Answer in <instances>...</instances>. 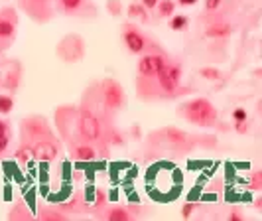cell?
<instances>
[{"label": "cell", "instance_id": "cell-30", "mask_svg": "<svg viewBox=\"0 0 262 221\" xmlns=\"http://www.w3.org/2000/svg\"><path fill=\"white\" fill-rule=\"evenodd\" d=\"M108 10H111L113 14H120L122 6H120V4H117V0H108Z\"/></svg>", "mask_w": 262, "mask_h": 221}, {"label": "cell", "instance_id": "cell-9", "mask_svg": "<svg viewBox=\"0 0 262 221\" xmlns=\"http://www.w3.org/2000/svg\"><path fill=\"white\" fill-rule=\"evenodd\" d=\"M16 38V18L14 10H2L0 12V48H10Z\"/></svg>", "mask_w": 262, "mask_h": 221}, {"label": "cell", "instance_id": "cell-29", "mask_svg": "<svg viewBox=\"0 0 262 221\" xmlns=\"http://www.w3.org/2000/svg\"><path fill=\"white\" fill-rule=\"evenodd\" d=\"M235 130L238 134H247L249 132V120H241V123H235Z\"/></svg>", "mask_w": 262, "mask_h": 221}, {"label": "cell", "instance_id": "cell-1", "mask_svg": "<svg viewBox=\"0 0 262 221\" xmlns=\"http://www.w3.org/2000/svg\"><path fill=\"white\" fill-rule=\"evenodd\" d=\"M22 134H24V140L32 152H34V160L39 162H52L59 156L61 152V146L59 140L53 136L50 129H48V123L39 117H32L22 123Z\"/></svg>", "mask_w": 262, "mask_h": 221}, {"label": "cell", "instance_id": "cell-23", "mask_svg": "<svg viewBox=\"0 0 262 221\" xmlns=\"http://www.w3.org/2000/svg\"><path fill=\"white\" fill-rule=\"evenodd\" d=\"M262 188V172L256 170L250 174V182H249V190H260Z\"/></svg>", "mask_w": 262, "mask_h": 221}, {"label": "cell", "instance_id": "cell-5", "mask_svg": "<svg viewBox=\"0 0 262 221\" xmlns=\"http://www.w3.org/2000/svg\"><path fill=\"white\" fill-rule=\"evenodd\" d=\"M77 132L79 138L85 140V143H95L101 138V132H103V125L101 120L95 117L91 109H81L77 117Z\"/></svg>", "mask_w": 262, "mask_h": 221}, {"label": "cell", "instance_id": "cell-4", "mask_svg": "<svg viewBox=\"0 0 262 221\" xmlns=\"http://www.w3.org/2000/svg\"><path fill=\"white\" fill-rule=\"evenodd\" d=\"M101 101H103V107H106L111 113L115 111H120L124 105H126V93H124V87L115 81V79L106 77L101 81Z\"/></svg>", "mask_w": 262, "mask_h": 221}, {"label": "cell", "instance_id": "cell-8", "mask_svg": "<svg viewBox=\"0 0 262 221\" xmlns=\"http://www.w3.org/2000/svg\"><path fill=\"white\" fill-rule=\"evenodd\" d=\"M168 62L170 59L164 53H158V52L146 53V55H142L138 59V75H140V79L154 77V75H158L164 69V65L168 64Z\"/></svg>", "mask_w": 262, "mask_h": 221}, {"label": "cell", "instance_id": "cell-18", "mask_svg": "<svg viewBox=\"0 0 262 221\" xmlns=\"http://www.w3.org/2000/svg\"><path fill=\"white\" fill-rule=\"evenodd\" d=\"M156 8L160 18H168V16H173V12H176V2L173 0H158Z\"/></svg>", "mask_w": 262, "mask_h": 221}, {"label": "cell", "instance_id": "cell-11", "mask_svg": "<svg viewBox=\"0 0 262 221\" xmlns=\"http://www.w3.org/2000/svg\"><path fill=\"white\" fill-rule=\"evenodd\" d=\"M69 154L73 160H79V162H93L97 160V150L91 143H85V140H69Z\"/></svg>", "mask_w": 262, "mask_h": 221}, {"label": "cell", "instance_id": "cell-19", "mask_svg": "<svg viewBox=\"0 0 262 221\" xmlns=\"http://www.w3.org/2000/svg\"><path fill=\"white\" fill-rule=\"evenodd\" d=\"M187 26H189V18H187V16H184V14L171 16V20H170L171 30H176V32H184Z\"/></svg>", "mask_w": 262, "mask_h": 221}, {"label": "cell", "instance_id": "cell-6", "mask_svg": "<svg viewBox=\"0 0 262 221\" xmlns=\"http://www.w3.org/2000/svg\"><path fill=\"white\" fill-rule=\"evenodd\" d=\"M156 138H158V143H162V146H166V148H170V150H178V152H187L189 146H191L189 134L180 129H173V127H168V129L160 130L156 134Z\"/></svg>", "mask_w": 262, "mask_h": 221}, {"label": "cell", "instance_id": "cell-20", "mask_svg": "<svg viewBox=\"0 0 262 221\" xmlns=\"http://www.w3.org/2000/svg\"><path fill=\"white\" fill-rule=\"evenodd\" d=\"M38 217L41 221H48V219H52V221H63L67 217L66 213H61V211H55V209H41L38 213Z\"/></svg>", "mask_w": 262, "mask_h": 221}, {"label": "cell", "instance_id": "cell-2", "mask_svg": "<svg viewBox=\"0 0 262 221\" xmlns=\"http://www.w3.org/2000/svg\"><path fill=\"white\" fill-rule=\"evenodd\" d=\"M178 117L195 127H213L217 123V109L209 99L197 97L178 107Z\"/></svg>", "mask_w": 262, "mask_h": 221}, {"label": "cell", "instance_id": "cell-15", "mask_svg": "<svg viewBox=\"0 0 262 221\" xmlns=\"http://www.w3.org/2000/svg\"><path fill=\"white\" fill-rule=\"evenodd\" d=\"M103 219L108 221H130L132 219V213L126 208H120V206H115V208H108L101 213Z\"/></svg>", "mask_w": 262, "mask_h": 221}, {"label": "cell", "instance_id": "cell-22", "mask_svg": "<svg viewBox=\"0 0 262 221\" xmlns=\"http://www.w3.org/2000/svg\"><path fill=\"white\" fill-rule=\"evenodd\" d=\"M14 109L12 95H0V115H8Z\"/></svg>", "mask_w": 262, "mask_h": 221}, {"label": "cell", "instance_id": "cell-24", "mask_svg": "<svg viewBox=\"0 0 262 221\" xmlns=\"http://www.w3.org/2000/svg\"><path fill=\"white\" fill-rule=\"evenodd\" d=\"M108 197H106V192L103 188H97V197H95V208H105Z\"/></svg>", "mask_w": 262, "mask_h": 221}, {"label": "cell", "instance_id": "cell-28", "mask_svg": "<svg viewBox=\"0 0 262 221\" xmlns=\"http://www.w3.org/2000/svg\"><path fill=\"white\" fill-rule=\"evenodd\" d=\"M221 4H223V0H205V10L207 12H215V10L221 8Z\"/></svg>", "mask_w": 262, "mask_h": 221}, {"label": "cell", "instance_id": "cell-33", "mask_svg": "<svg viewBox=\"0 0 262 221\" xmlns=\"http://www.w3.org/2000/svg\"><path fill=\"white\" fill-rule=\"evenodd\" d=\"M0 132H10V123L0 118Z\"/></svg>", "mask_w": 262, "mask_h": 221}, {"label": "cell", "instance_id": "cell-14", "mask_svg": "<svg viewBox=\"0 0 262 221\" xmlns=\"http://www.w3.org/2000/svg\"><path fill=\"white\" fill-rule=\"evenodd\" d=\"M233 32H235V28L231 26V24H227V22H215V24L207 26L205 36L213 39H223V38L233 36Z\"/></svg>", "mask_w": 262, "mask_h": 221}, {"label": "cell", "instance_id": "cell-31", "mask_svg": "<svg viewBox=\"0 0 262 221\" xmlns=\"http://www.w3.org/2000/svg\"><path fill=\"white\" fill-rule=\"evenodd\" d=\"M229 219H231V221H243L245 217H243V213H241L238 209H233V211L229 213Z\"/></svg>", "mask_w": 262, "mask_h": 221}, {"label": "cell", "instance_id": "cell-35", "mask_svg": "<svg viewBox=\"0 0 262 221\" xmlns=\"http://www.w3.org/2000/svg\"><path fill=\"white\" fill-rule=\"evenodd\" d=\"M73 178H75V180H81V172H79V170L73 172Z\"/></svg>", "mask_w": 262, "mask_h": 221}, {"label": "cell", "instance_id": "cell-32", "mask_svg": "<svg viewBox=\"0 0 262 221\" xmlns=\"http://www.w3.org/2000/svg\"><path fill=\"white\" fill-rule=\"evenodd\" d=\"M140 4L144 6L146 10H152V8H156L158 0H140Z\"/></svg>", "mask_w": 262, "mask_h": 221}, {"label": "cell", "instance_id": "cell-3", "mask_svg": "<svg viewBox=\"0 0 262 221\" xmlns=\"http://www.w3.org/2000/svg\"><path fill=\"white\" fill-rule=\"evenodd\" d=\"M156 81V91L162 93V97H173L178 89H180V79H182V65L180 64H168L164 65V69L154 75V77H148Z\"/></svg>", "mask_w": 262, "mask_h": 221}, {"label": "cell", "instance_id": "cell-16", "mask_svg": "<svg viewBox=\"0 0 262 221\" xmlns=\"http://www.w3.org/2000/svg\"><path fill=\"white\" fill-rule=\"evenodd\" d=\"M14 158H16V162H18L22 168H28V166L34 162V152H32V148H30L26 143H22L18 148H16Z\"/></svg>", "mask_w": 262, "mask_h": 221}, {"label": "cell", "instance_id": "cell-17", "mask_svg": "<svg viewBox=\"0 0 262 221\" xmlns=\"http://www.w3.org/2000/svg\"><path fill=\"white\" fill-rule=\"evenodd\" d=\"M128 16L130 20H138V22H148V12L140 2H132L128 6Z\"/></svg>", "mask_w": 262, "mask_h": 221}, {"label": "cell", "instance_id": "cell-26", "mask_svg": "<svg viewBox=\"0 0 262 221\" xmlns=\"http://www.w3.org/2000/svg\"><path fill=\"white\" fill-rule=\"evenodd\" d=\"M233 120L235 123H241V120H249V113H247V109H243V107H238L233 111Z\"/></svg>", "mask_w": 262, "mask_h": 221}, {"label": "cell", "instance_id": "cell-10", "mask_svg": "<svg viewBox=\"0 0 262 221\" xmlns=\"http://www.w3.org/2000/svg\"><path fill=\"white\" fill-rule=\"evenodd\" d=\"M122 39H124V46L128 48L130 53H142L148 48V39L136 26H124Z\"/></svg>", "mask_w": 262, "mask_h": 221}, {"label": "cell", "instance_id": "cell-7", "mask_svg": "<svg viewBox=\"0 0 262 221\" xmlns=\"http://www.w3.org/2000/svg\"><path fill=\"white\" fill-rule=\"evenodd\" d=\"M57 55L66 64H75L79 59H83V55H85V42L75 34H69L57 44Z\"/></svg>", "mask_w": 262, "mask_h": 221}, {"label": "cell", "instance_id": "cell-12", "mask_svg": "<svg viewBox=\"0 0 262 221\" xmlns=\"http://www.w3.org/2000/svg\"><path fill=\"white\" fill-rule=\"evenodd\" d=\"M55 8L67 16H85L91 8V0H53Z\"/></svg>", "mask_w": 262, "mask_h": 221}, {"label": "cell", "instance_id": "cell-27", "mask_svg": "<svg viewBox=\"0 0 262 221\" xmlns=\"http://www.w3.org/2000/svg\"><path fill=\"white\" fill-rule=\"evenodd\" d=\"M195 204H193V202H187V204H184V208H182V217H184V219H189V217H191V213H193V211H195Z\"/></svg>", "mask_w": 262, "mask_h": 221}, {"label": "cell", "instance_id": "cell-34", "mask_svg": "<svg viewBox=\"0 0 262 221\" xmlns=\"http://www.w3.org/2000/svg\"><path fill=\"white\" fill-rule=\"evenodd\" d=\"M178 4L180 6H193V4H197V0H178Z\"/></svg>", "mask_w": 262, "mask_h": 221}, {"label": "cell", "instance_id": "cell-36", "mask_svg": "<svg viewBox=\"0 0 262 221\" xmlns=\"http://www.w3.org/2000/svg\"><path fill=\"white\" fill-rule=\"evenodd\" d=\"M254 208H258V209L262 208V199H260V197H258V199H256V202H254Z\"/></svg>", "mask_w": 262, "mask_h": 221}, {"label": "cell", "instance_id": "cell-13", "mask_svg": "<svg viewBox=\"0 0 262 221\" xmlns=\"http://www.w3.org/2000/svg\"><path fill=\"white\" fill-rule=\"evenodd\" d=\"M53 0H22V6L32 18L36 20H48L52 16Z\"/></svg>", "mask_w": 262, "mask_h": 221}, {"label": "cell", "instance_id": "cell-25", "mask_svg": "<svg viewBox=\"0 0 262 221\" xmlns=\"http://www.w3.org/2000/svg\"><path fill=\"white\" fill-rule=\"evenodd\" d=\"M10 146V132H0V154H4Z\"/></svg>", "mask_w": 262, "mask_h": 221}, {"label": "cell", "instance_id": "cell-21", "mask_svg": "<svg viewBox=\"0 0 262 221\" xmlns=\"http://www.w3.org/2000/svg\"><path fill=\"white\" fill-rule=\"evenodd\" d=\"M199 75L203 79H207V81H217V79H221V71L215 69V67H201Z\"/></svg>", "mask_w": 262, "mask_h": 221}]
</instances>
